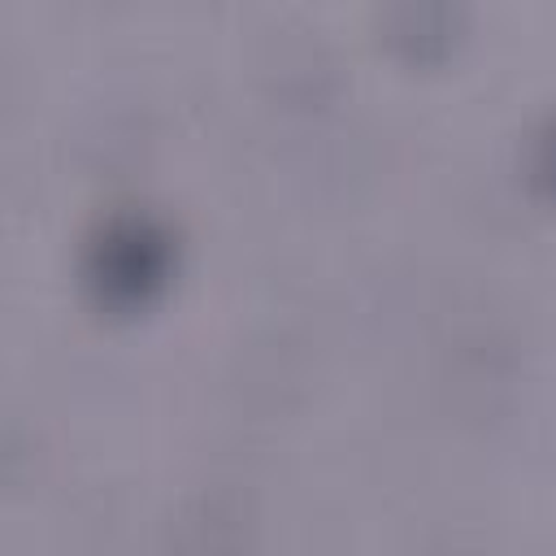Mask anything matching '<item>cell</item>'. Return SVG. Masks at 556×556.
<instances>
[{"label":"cell","instance_id":"cell-1","mask_svg":"<svg viewBox=\"0 0 556 556\" xmlns=\"http://www.w3.org/2000/svg\"><path fill=\"white\" fill-rule=\"evenodd\" d=\"M174 265V230L139 204L109 208L83 239V282L104 308L152 300Z\"/></svg>","mask_w":556,"mask_h":556},{"label":"cell","instance_id":"cell-2","mask_svg":"<svg viewBox=\"0 0 556 556\" xmlns=\"http://www.w3.org/2000/svg\"><path fill=\"white\" fill-rule=\"evenodd\" d=\"M243 547V513L235 500L208 495L195 500L174 521V556H239Z\"/></svg>","mask_w":556,"mask_h":556},{"label":"cell","instance_id":"cell-3","mask_svg":"<svg viewBox=\"0 0 556 556\" xmlns=\"http://www.w3.org/2000/svg\"><path fill=\"white\" fill-rule=\"evenodd\" d=\"M460 13L443 0H400L387 9V43L408 56H439L456 39Z\"/></svg>","mask_w":556,"mask_h":556},{"label":"cell","instance_id":"cell-4","mask_svg":"<svg viewBox=\"0 0 556 556\" xmlns=\"http://www.w3.org/2000/svg\"><path fill=\"white\" fill-rule=\"evenodd\" d=\"M530 178L556 195V113H547L530 135Z\"/></svg>","mask_w":556,"mask_h":556}]
</instances>
